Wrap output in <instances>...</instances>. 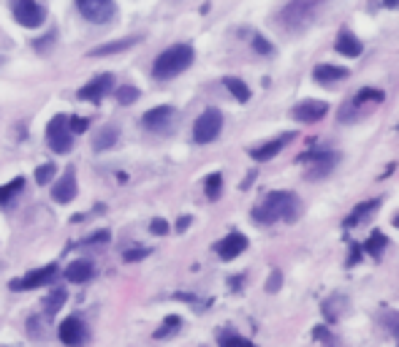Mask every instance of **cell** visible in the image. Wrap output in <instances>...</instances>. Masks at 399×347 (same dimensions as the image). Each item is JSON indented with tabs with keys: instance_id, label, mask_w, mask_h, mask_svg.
I'll list each match as a JSON object with an SVG mask.
<instances>
[{
	"instance_id": "6da1fadb",
	"label": "cell",
	"mask_w": 399,
	"mask_h": 347,
	"mask_svg": "<svg viewBox=\"0 0 399 347\" xmlns=\"http://www.w3.org/2000/svg\"><path fill=\"white\" fill-rule=\"evenodd\" d=\"M253 217L258 223H275V220H286V223H293L299 217V198L288 193V190H277V193H269L266 201L261 206L253 209Z\"/></svg>"
},
{
	"instance_id": "7a4b0ae2",
	"label": "cell",
	"mask_w": 399,
	"mask_h": 347,
	"mask_svg": "<svg viewBox=\"0 0 399 347\" xmlns=\"http://www.w3.org/2000/svg\"><path fill=\"white\" fill-rule=\"evenodd\" d=\"M193 57H196V52H193L191 44H174L163 54L155 57L152 76L155 79H174L177 74H182V71H188L193 66Z\"/></svg>"
},
{
	"instance_id": "3957f363",
	"label": "cell",
	"mask_w": 399,
	"mask_h": 347,
	"mask_svg": "<svg viewBox=\"0 0 399 347\" xmlns=\"http://www.w3.org/2000/svg\"><path fill=\"white\" fill-rule=\"evenodd\" d=\"M326 6V0H291L288 6L280 11V22L291 33H299L304 27L313 25L315 14Z\"/></svg>"
},
{
	"instance_id": "277c9868",
	"label": "cell",
	"mask_w": 399,
	"mask_h": 347,
	"mask_svg": "<svg viewBox=\"0 0 399 347\" xmlns=\"http://www.w3.org/2000/svg\"><path fill=\"white\" fill-rule=\"evenodd\" d=\"M46 144L57 155H69L74 139H71V125L66 114H57V117L49 120V125H46Z\"/></svg>"
},
{
	"instance_id": "5b68a950",
	"label": "cell",
	"mask_w": 399,
	"mask_h": 347,
	"mask_svg": "<svg viewBox=\"0 0 399 347\" xmlns=\"http://www.w3.org/2000/svg\"><path fill=\"white\" fill-rule=\"evenodd\" d=\"M223 131V114L221 109H207L196 125H193V139L198 141V144H209V141H215Z\"/></svg>"
},
{
	"instance_id": "8992f818",
	"label": "cell",
	"mask_w": 399,
	"mask_h": 347,
	"mask_svg": "<svg viewBox=\"0 0 399 347\" xmlns=\"http://www.w3.org/2000/svg\"><path fill=\"white\" fill-rule=\"evenodd\" d=\"M76 6H79V14L93 25H106L117 14L114 0H76Z\"/></svg>"
},
{
	"instance_id": "52a82bcc",
	"label": "cell",
	"mask_w": 399,
	"mask_h": 347,
	"mask_svg": "<svg viewBox=\"0 0 399 347\" xmlns=\"http://www.w3.org/2000/svg\"><path fill=\"white\" fill-rule=\"evenodd\" d=\"M11 11H14V19L22 27H39L44 22V16H46L39 0H14Z\"/></svg>"
},
{
	"instance_id": "ba28073f",
	"label": "cell",
	"mask_w": 399,
	"mask_h": 347,
	"mask_svg": "<svg viewBox=\"0 0 399 347\" xmlns=\"http://www.w3.org/2000/svg\"><path fill=\"white\" fill-rule=\"evenodd\" d=\"M302 163H310V171H307V176L310 179H320V176H326V174L334 169V163H337V155L334 152H329V149H313V152H307V155H302Z\"/></svg>"
},
{
	"instance_id": "9c48e42d",
	"label": "cell",
	"mask_w": 399,
	"mask_h": 347,
	"mask_svg": "<svg viewBox=\"0 0 399 347\" xmlns=\"http://www.w3.org/2000/svg\"><path fill=\"white\" fill-rule=\"evenodd\" d=\"M55 274H57L55 263L36 268V271H28L25 277H19V280H11V291H33V288H41V285H46V282L52 280Z\"/></svg>"
},
{
	"instance_id": "30bf717a",
	"label": "cell",
	"mask_w": 399,
	"mask_h": 347,
	"mask_svg": "<svg viewBox=\"0 0 399 347\" xmlns=\"http://www.w3.org/2000/svg\"><path fill=\"white\" fill-rule=\"evenodd\" d=\"M111 87H114V76L111 74H101V76H96V79H90L84 84L82 90H79V98L98 104V101H103L111 93Z\"/></svg>"
},
{
	"instance_id": "8fae6325",
	"label": "cell",
	"mask_w": 399,
	"mask_h": 347,
	"mask_svg": "<svg viewBox=\"0 0 399 347\" xmlns=\"http://www.w3.org/2000/svg\"><path fill=\"white\" fill-rule=\"evenodd\" d=\"M60 342L69 347H79L87 342V326L79 318H69L60 323Z\"/></svg>"
},
{
	"instance_id": "7c38bea8",
	"label": "cell",
	"mask_w": 399,
	"mask_h": 347,
	"mask_svg": "<svg viewBox=\"0 0 399 347\" xmlns=\"http://www.w3.org/2000/svg\"><path fill=\"white\" fill-rule=\"evenodd\" d=\"M326 111H329V104H323V101H302L299 106H293L291 111V117L296 122H318L326 117Z\"/></svg>"
},
{
	"instance_id": "4fadbf2b",
	"label": "cell",
	"mask_w": 399,
	"mask_h": 347,
	"mask_svg": "<svg viewBox=\"0 0 399 347\" xmlns=\"http://www.w3.org/2000/svg\"><path fill=\"white\" fill-rule=\"evenodd\" d=\"M174 120H177V111L171 106H155L141 117V122H144L150 131H168Z\"/></svg>"
},
{
	"instance_id": "5bb4252c",
	"label": "cell",
	"mask_w": 399,
	"mask_h": 347,
	"mask_svg": "<svg viewBox=\"0 0 399 347\" xmlns=\"http://www.w3.org/2000/svg\"><path fill=\"white\" fill-rule=\"evenodd\" d=\"M218 255H221L223 261H234L236 255H242L248 250V239H245V233H228L226 239L218 241Z\"/></svg>"
},
{
	"instance_id": "9a60e30c",
	"label": "cell",
	"mask_w": 399,
	"mask_h": 347,
	"mask_svg": "<svg viewBox=\"0 0 399 347\" xmlns=\"http://www.w3.org/2000/svg\"><path fill=\"white\" fill-rule=\"evenodd\" d=\"M291 141H293V134H283V136H277V139H272V141H266V144H261V147H256V149H250V158L253 161H272L277 152L283 147H288Z\"/></svg>"
},
{
	"instance_id": "2e32d148",
	"label": "cell",
	"mask_w": 399,
	"mask_h": 347,
	"mask_svg": "<svg viewBox=\"0 0 399 347\" xmlns=\"http://www.w3.org/2000/svg\"><path fill=\"white\" fill-rule=\"evenodd\" d=\"M52 198H55L57 203H69V201L76 198V176H74V174L69 171L55 187H52Z\"/></svg>"
},
{
	"instance_id": "e0dca14e",
	"label": "cell",
	"mask_w": 399,
	"mask_h": 347,
	"mask_svg": "<svg viewBox=\"0 0 399 347\" xmlns=\"http://www.w3.org/2000/svg\"><path fill=\"white\" fill-rule=\"evenodd\" d=\"M334 49L340 54H345V57H358L364 46H361V41H358L350 30H345V33H340L337 41H334Z\"/></svg>"
},
{
	"instance_id": "ac0fdd59",
	"label": "cell",
	"mask_w": 399,
	"mask_h": 347,
	"mask_svg": "<svg viewBox=\"0 0 399 347\" xmlns=\"http://www.w3.org/2000/svg\"><path fill=\"white\" fill-rule=\"evenodd\" d=\"M93 271H96V268H93L90 261H74V263H69V268H66V280L82 285V282H87L93 277Z\"/></svg>"
},
{
	"instance_id": "d6986e66",
	"label": "cell",
	"mask_w": 399,
	"mask_h": 347,
	"mask_svg": "<svg viewBox=\"0 0 399 347\" xmlns=\"http://www.w3.org/2000/svg\"><path fill=\"white\" fill-rule=\"evenodd\" d=\"M348 76V71L340 66H329V63H320V66H315V71H313V79L320 81V84H331V81H340Z\"/></svg>"
},
{
	"instance_id": "ffe728a7",
	"label": "cell",
	"mask_w": 399,
	"mask_h": 347,
	"mask_svg": "<svg viewBox=\"0 0 399 347\" xmlns=\"http://www.w3.org/2000/svg\"><path fill=\"white\" fill-rule=\"evenodd\" d=\"M378 206H380V201H378V198H372V201H364V203H358L356 209L350 212V217L345 220V226H358V223H361V220H367V217H370V214L375 212Z\"/></svg>"
},
{
	"instance_id": "44dd1931",
	"label": "cell",
	"mask_w": 399,
	"mask_h": 347,
	"mask_svg": "<svg viewBox=\"0 0 399 347\" xmlns=\"http://www.w3.org/2000/svg\"><path fill=\"white\" fill-rule=\"evenodd\" d=\"M117 136H120V131L114 128V125H106V128H101L96 134V139H93V147L98 149V152H103V149H109L114 141H117Z\"/></svg>"
},
{
	"instance_id": "7402d4cb",
	"label": "cell",
	"mask_w": 399,
	"mask_h": 347,
	"mask_svg": "<svg viewBox=\"0 0 399 347\" xmlns=\"http://www.w3.org/2000/svg\"><path fill=\"white\" fill-rule=\"evenodd\" d=\"M223 84L228 87V93L234 95L239 104H245V101H250V87L245 84L242 79H236V76H226L223 79Z\"/></svg>"
},
{
	"instance_id": "603a6c76",
	"label": "cell",
	"mask_w": 399,
	"mask_h": 347,
	"mask_svg": "<svg viewBox=\"0 0 399 347\" xmlns=\"http://www.w3.org/2000/svg\"><path fill=\"white\" fill-rule=\"evenodd\" d=\"M138 39H123V41H114V44H106V46H98L93 49V57H106V54H117V52H125V49H131Z\"/></svg>"
},
{
	"instance_id": "cb8c5ba5",
	"label": "cell",
	"mask_w": 399,
	"mask_h": 347,
	"mask_svg": "<svg viewBox=\"0 0 399 347\" xmlns=\"http://www.w3.org/2000/svg\"><path fill=\"white\" fill-rule=\"evenodd\" d=\"M66 298H69V293H66L63 288L52 291V293L46 296V301H44V312H46V315H57V312H60V307L66 304Z\"/></svg>"
},
{
	"instance_id": "d4e9b609",
	"label": "cell",
	"mask_w": 399,
	"mask_h": 347,
	"mask_svg": "<svg viewBox=\"0 0 399 347\" xmlns=\"http://www.w3.org/2000/svg\"><path fill=\"white\" fill-rule=\"evenodd\" d=\"M361 250H364V253H370L372 258H380V253L385 250V236L380 233V231H375V233L370 236V241H367Z\"/></svg>"
},
{
	"instance_id": "484cf974",
	"label": "cell",
	"mask_w": 399,
	"mask_h": 347,
	"mask_svg": "<svg viewBox=\"0 0 399 347\" xmlns=\"http://www.w3.org/2000/svg\"><path fill=\"white\" fill-rule=\"evenodd\" d=\"M22 187H25V179H22V176H19V179H11L9 185H3L0 187V203H9V201L14 198Z\"/></svg>"
},
{
	"instance_id": "4316f807",
	"label": "cell",
	"mask_w": 399,
	"mask_h": 347,
	"mask_svg": "<svg viewBox=\"0 0 399 347\" xmlns=\"http://www.w3.org/2000/svg\"><path fill=\"white\" fill-rule=\"evenodd\" d=\"M179 326H182V318H177V315H168L163 321V328H158L155 331V339H166V336H171L174 331H179Z\"/></svg>"
},
{
	"instance_id": "83f0119b",
	"label": "cell",
	"mask_w": 399,
	"mask_h": 347,
	"mask_svg": "<svg viewBox=\"0 0 399 347\" xmlns=\"http://www.w3.org/2000/svg\"><path fill=\"white\" fill-rule=\"evenodd\" d=\"M207 198L212 201H218L221 198V193H223V176L221 174H209V179H207Z\"/></svg>"
},
{
	"instance_id": "f1b7e54d",
	"label": "cell",
	"mask_w": 399,
	"mask_h": 347,
	"mask_svg": "<svg viewBox=\"0 0 399 347\" xmlns=\"http://www.w3.org/2000/svg\"><path fill=\"white\" fill-rule=\"evenodd\" d=\"M380 321H383L385 331L397 339V347H399V312H385Z\"/></svg>"
},
{
	"instance_id": "f546056e",
	"label": "cell",
	"mask_w": 399,
	"mask_h": 347,
	"mask_svg": "<svg viewBox=\"0 0 399 347\" xmlns=\"http://www.w3.org/2000/svg\"><path fill=\"white\" fill-rule=\"evenodd\" d=\"M114 93H117V101H120L123 106H128V104H133V101H138V90L133 87V84H125V87H117Z\"/></svg>"
},
{
	"instance_id": "4dcf8cb0",
	"label": "cell",
	"mask_w": 399,
	"mask_h": 347,
	"mask_svg": "<svg viewBox=\"0 0 399 347\" xmlns=\"http://www.w3.org/2000/svg\"><path fill=\"white\" fill-rule=\"evenodd\" d=\"M55 163H44V166H39L36 169V182L39 185H46V182H52V176H55Z\"/></svg>"
},
{
	"instance_id": "1f68e13d",
	"label": "cell",
	"mask_w": 399,
	"mask_h": 347,
	"mask_svg": "<svg viewBox=\"0 0 399 347\" xmlns=\"http://www.w3.org/2000/svg\"><path fill=\"white\" fill-rule=\"evenodd\" d=\"M221 347H256L239 334H221Z\"/></svg>"
},
{
	"instance_id": "d6a6232c",
	"label": "cell",
	"mask_w": 399,
	"mask_h": 347,
	"mask_svg": "<svg viewBox=\"0 0 399 347\" xmlns=\"http://www.w3.org/2000/svg\"><path fill=\"white\" fill-rule=\"evenodd\" d=\"M370 101H383V93L380 90H372V87H367V90H361V93L356 95V106H364V104H370Z\"/></svg>"
},
{
	"instance_id": "836d02e7",
	"label": "cell",
	"mask_w": 399,
	"mask_h": 347,
	"mask_svg": "<svg viewBox=\"0 0 399 347\" xmlns=\"http://www.w3.org/2000/svg\"><path fill=\"white\" fill-rule=\"evenodd\" d=\"M361 114V106H356L353 101L350 104H345L343 109H340V122H353Z\"/></svg>"
},
{
	"instance_id": "e575fe53",
	"label": "cell",
	"mask_w": 399,
	"mask_h": 347,
	"mask_svg": "<svg viewBox=\"0 0 399 347\" xmlns=\"http://www.w3.org/2000/svg\"><path fill=\"white\" fill-rule=\"evenodd\" d=\"M152 250L150 247H136V250H125V261H128V263H136V261H141V258H147V255H150Z\"/></svg>"
},
{
	"instance_id": "d590c367",
	"label": "cell",
	"mask_w": 399,
	"mask_h": 347,
	"mask_svg": "<svg viewBox=\"0 0 399 347\" xmlns=\"http://www.w3.org/2000/svg\"><path fill=\"white\" fill-rule=\"evenodd\" d=\"M253 46H256V52H261V54L272 52V44L263 39V36H253Z\"/></svg>"
},
{
	"instance_id": "8d00e7d4",
	"label": "cell",
	"mask_w": 399,
	"mask_h": 347,
	"mask_svg": "<svg viewBox=\"0 0 399 347\" xmlns=\"http://www.w3.org/2000/svg\"><path fill=\"white\" fill-rule=\"evenodd\" d=\"M69 125H71V131H74V134H84V131L90 128V122L84 120V117H74Z\"/></svg>"
},
{
	"instance_id": "74e56055",
	"label": "cell",
	"mask_w": 399,
	"mask_h": 347,
	"mask_svg": "<svg viewBox=\"0 0 399 347\" xmlns=\"http://www.w3.org/2000/svg\"><path fill=\"white\" fill-rule=\"evenodd\" d=\"M150 231H152V233H155V236H163V233H168V223H166V220H161V217H158V220H152Z\"/></svg>"
},
{
	"instance_id": "f35d334b",
	"label": "cell",
	"mask_w": 399,
	"mask_h": 347,
	"mask_svg": "<svg viewBox=\"0 0 399 347\" xmlns=\"http://www.w3.org/2000/svg\"><path fill=\"white\" fill-rule=\"evenodd\" d=\"M280 280H283V277H280V271H272V277H269V282H266V291H269V293L277 291V288H280Z\"/></svg>"
},
{
	"instance_id": "ab89813d",
	"label": "cell",
	"mask_w": 399,
	"mask_h": 347,
	"mask_svg": "<svg viewBox=\"0 0 399 347\" xmlns=\"http://www.w3.org/2000/svg\"><path fill=\"white\" fill-rule=\"evenodd\" d=\"M364 253V250H361V244H353V250H350V261H348V263H358V255Z\"/></svg>"
},
{
	"instance_id": "60d3db41",
	"label": "cell",
	"mask_w": 399,
	"mask_h": 347,
	"mask_svg": "<svg viewBox=\"0 0 399 347\" xmlns=\"http://www.w3.org/2000/svg\"><path fill=\"white\" fill-rule=\"evenodd\" d=\"M188 226H191V217H182V220L177 223V231H185Z\"/></svg>"
},
{
	"instance_id": "b9f144b4",
	"label": "cell",
	"mask_w": 399,
	"mask_h": 347,
	"mask_svg": "<svg viewBox=\"0 0 399 347\" xmlns=\"http://www.w3.org/2000/svg\"><path fill=\"white\" fill-rule=\"evenodd\" d=\"M383 6H388V9H399V0H383Z\"/></svg>"
},
{
	"instance_id": "7bdbcfd3",
	"label": "cell",
	"mask_w": 399,
	"mask_h": 347,
	"mask_svg": "<svg viewBox=\"0 0 399 347\" xmlns=\"http://www.w3.org/2000/svg\"><path fill=\"white\" fill-rule=\"evenodd\" d=\"M394 226H397V228H399V214H397V217H394Z\"/></svg>"
}]
</instances>
